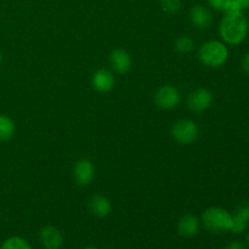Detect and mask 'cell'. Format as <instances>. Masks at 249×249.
Wrapping results in <instances>:
<instances>
[{"instance_id": "obj_22", "label": "cell", "mask_w": 249, "mask_h": 249, "mask_svg": "<svg viewBox=\"0 0 249 249\" xmlns=\"http://www.w3.org/2000/svg\"><path fill=\"white\" fill-rule=\"evenodd\" d=\"M233 1L240 6V9L242 10V11L249 9V0H233Z\"/></svg>"}, {"instance_id": "obj_15", "label": "cell", "mask_w": 249, "mask_h": 249, "mask_svg": "<svg viewBox=\"0 0 249 249\" xmlns=\"http://www.w3.org/2000/svg\"><path fill=\"white\" fill-rule=\"evenodd\" d=\"M16 133V124L11 117L0 114V142H7Z\"/></svg>"}, {"instance_id": "obj_16", "label": "cell", "mask_w": 249, "mask_h": 249, "mask_svg": "<svg viewBox=\"0 0 249 249\" xmlns=\"http://www.w3.org/2000/svg\"><path fill=\"white\" fill-rule=\"evenodd\" d=\"M0 249H32V247L24 238L18 237V236H12V237L6 238L2 242Z\"/></svg>"}, {"instance_id": "obj_13", "label": "cell", "mask_w": 249, "mask_h": 249, "mask_svg": "<svg viewBox=\"0 0 249 249\" xmlns=\"http://www.w3.org/2000/svg\"><path fill=\"white\" fill-rule=\"evenodd\" d=\"M249 224V202H245L232 214V228L231 231L235 233H242L247 230Z\"/></svg>"}, {"instance_id": "obj_19", "label": "cell", "mask_w": 249, "mask_h": 249, "mask_svg": "<svg viewBox=\"0 0 249 249\" xmlns=\"http://www.w3.org/2000/svg\"><path fill=\"white\" fill-rule=\"evenodd\" d=\"M229 0H207L209 7H212L213 10H216V11H223L225 5L228 4Z\"/></svg>"}, {"instance_id": "obj_23", "label": "cell", "mask_w": 249, "mask_h": 249, "mask_svg": "<svg viewBox=\"0 0 249 249\" xmlns=\"http://www.w3.org/2000/svg\"><path fill=\"white\" fill-rule=\"evenodd\" d=\"M246 245H247V247H249V232L246 236Z\"/></svg>"}, {"instance_id": "obj_10", "label": "cell", "mask_w": 249, "mask_h": 249, "mask_svg": "<svg viewBox=\"0 0 249 249\" xmlns=\"http://www.w3.org/2000/svg\"><path fill=\"white\" fill-rule=\"evenodd\" d=\"M114 75L111 71L106 68L97 70L91 77V85L99 92H108L114 88Z\"/></svg>"}, {"instance_id": "obj_5", "label": "cell", "mask_w": 249, "mask_h": 249, "mask_svg": "<svg viewBox=\"0 0 249 249\" xmlns=\"http://www.w3.org/2000/svg\"><path fill=\"white\" fill-rule=\"evenodd\" d=\"M153 100L160 108L173 109L179 106L180 101H181V95H180L179 90L173 85H163V87L158 88L157 91L155 92Z\"/></svg>"}, {"instance_id": "obj_8", "label": "cell", "mask_w": 249, "mask_h": 249, "mask_svg": "<svg viewBox=\"0 0 249 249\" xmlns=\"http://www.w3.org/2000/svg\"><path fill=\"white\" fill-rule=\"evenodd\" d=\"M109 63H111L112 68L117 73L125 74V73H128L131 70L133 58H131L130 53L126 50H124V49H114L109 53Z\"/></svg>"}, {"instance_id": "obj_21", "label": "cell", "mask_w": 249, "mask_h": 249, "mask_svg": "<svg viewBox=\"0 0 249 249\" xmlns=\"http://www.w3.org/2000/svg\"><path fill=\"white\" fill-rule=\"evenodd\" d=\"M241 66H242L243 72L247 73V74L249 75V53H246V55L243 56L242 61H241Z\"/></svg>"}, {"instance_id": "obj_17", "label": "cell", "mask_w": 249, "mask_h": 249, "mask_svg": "<svg viewBox=\"0 0 249 249\" xmlns=\"http://www.w3.org/2000/svg\"><path fill=\"white\" fill-rule=\"evenodd\" d=\"M195 41L190 36H180L175 40V50L180 53H189L194 50Z\"/></svg>"}, {"instance_id": "obj_24", "label": "cell", "mask_w": 249, "mask_h": 249, "mask_svg": "<svg viewBox=\"0 0 249 249\" xmlns=\"http://www.w3.org/2000/svg\"><path fill=\"white\" fill-rule=\"evenodd\" d=\"M1 62H2V53L1 51H0V66H1Z\"/></svg>"}, {"instance_id": "obj_11", "label": "cell", "mask_w": 249, "mask_h": 249, "mask_svg": "<svg viewBox=\"0 0 249 249\" xmlns=\"http://www.w3.org/2000/svg\"><path fill=\"white\" fill-rule=\"evenodd\" d=\"M190 21H191V23L194 24L196 28H208V27L213 23V15H212L211 10H209L208 7L199 4L195 5V6L190 10Z\"/></svg>"}, {"instance_id": "obj_20", "label": "cell", "mask_w": 249, "mask_h": 249, "mask_svg": "<svg viewBox=\"0 0 249 249\" xmlns=\"http://www.w3.org/2000/svg\"><path fill=\"white\" fill-rule=\"evenodd\" d=\"M225 249H248L247 245H246V242H243V241H232V242L229 243L228 246H226Z\"/></svg>"}, {"instance_id": "obj_2", "label": "cell", "mask_w": 249, "mask_h": 249, "mask_svg": "<svg viewBox=\"0 0 249 249\" xmlns=\"http://www.w3.org/2000/svg\"><path fill=\"white\" fill-rule=\"evenodd\" d=\"M198 58L206 67L218 68L225 65L229 58V49L224 41L209 40L199 48Z\"/></svg>"}, {"instance_id": "obj_1", "label": "cell", "mask_w": 249, "mask_h": 249, "mask_svg": "<svg viewBox=\"0 0 249 249\" xmlns=\"http://www.w3.org/2000/svg\"><path fill=\"white\" fill-rule=\"evenodd\" d=\"M249 32V22L243 12L225 15L219 26V34L225 44L240 45L246 40Z\"/></svg>"}, {"instance_id": "obj_4", "label": "cell", "mask_w": 249, "mask_h": 249, "mask_svg": "<svg viewBox=\"0 0 249 249\" xmlns=\"http://www.w3.org/2000/svg\"><path fill=\"white\" fill-rule=\"evenodd\" d=\"M198 125L191 119H180L172 126V136L181 145H190L198 139Z\"/></svg>"}, {"instance_id": "obj_7", "label": "cell", "mask_w": 249, "mask_h": 249, "mask_svg": "<svg viewBox=\"0 0 249 249\" xmlns=\"http://www.w3.org/2000/svg\"><path fill=\"white\" fill-rule=\"evenodd\" d=\"M187 107L192 112H204L212 106L213 102V92L206 88H199L192 91L187 96Z\"/></svg>"}, {"instance_id": "obj_14", "label": "cell", "mask_w": 249, "mask_h": 249, "mask_svg": "<svg viewBox=\"0 0 249 249\" xmlns=\"http://www.w3.org/2000/svg\"><path fill=\"white\" fill-rule=\"evenodd\" d=\"M89 211L92 215L97 218H106L112 212V203L107 197L96 195L89 201Z\"/></svg>"}, {"instance_id": "obj_18", "label": "cell", "mask_w": 249, "mask_h": 249, "mask_svg": "<svg viewBox=\"0 0 249 249\" xmlns=\"http://www.w3.org/2000/svg\"><path fill=\"white\" fill-rule=\"evenodd\" d=\"M163 11L167 14H177L181 9V0H158Z\"/></svg>"}, {"instance_id": "obj_9", "label": "cell", "mask_w": 249, "mask_h": 249, "mask_svg": "<svg viewBox=\"0 0 249 249\" xmlns=\"http://www.w3.org/2000/svg\"><path fill=\"white\" fill-rule=\"evenodd\" d=\"M40 241L45 249H60L63 245V235L56 226H44L40 230Z\"/></svg>"}, {"instance_id": "obj_6", "label": "cell", "mask_w": 249, "mask_h": 249, "mask_svg": "<svg viewBox=\"0 0 249 249\" xmlns=\"http://www.w3.org/2000/svg\"><path fill=\"white\" fill-rule=\"evenodd\" d=\"M73 179L79 186H88L95 179V165L88 158L77 160L73 167Z\"/></svg>"}, {"instance_id": "obj_25", "label": "cell", "mask_w": 249, "mask_h": 249, "mask_svg": "<svg viewBox=\"0 0 249 249\" xmlns=\"http://www.w3.org/2000/svg\"><path fill=\"white\" fill-rule=\"evenodd\" d=\"M84 249H97V248H95V247H87V248H84Z\"/></svg>"}, {"instance_id": "obj_12", "label": "cell", "mask_w": 249, "mask_h": 249, "mask_svg": "<svg viewBox=\"0 0 249 249\" xmlns=\"http://www.w3.org/2000/svg\"><path fill=\"white\" fill-rule=\"evenodd\" d=\"M201 228V220L194 214H185L178 223V231L182 237H194L198 233Z\"/></svg>"}, {"instance_id": "obj_3", "label": "cell", "mask_w": 249, "mask_h": 249, "mask_svg": "<svg viewBox=\"0 0 249 249\" xmlns=\"http://www.w3.org/2000/svg\"><path fill=\"white\" fill-rule=\"evenodd\" d=\"M202 224L211 232H226L232 228V214L221 207L207 208L202 214Z\"/></svg>"}]
</instances>
